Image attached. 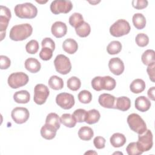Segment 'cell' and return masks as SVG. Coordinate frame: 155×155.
Returning a JSON list of instances; mask_svg holds the SVG:
<instances>
[{
  "mask_svg": "<svg viewBox=\"0 0 155 155\" xmlns=\"http://www.w3.org/2000/svg\"><path fill=\"white\" fill-rule=\"evenodd\" d=\"M95 153V154H97L96 152H93V151H92V153ZM89 153H91V152H86L85 154H89Z\"/></svg>",
  "mask_w": 155,
  "mask_h": 155,
  "instance_id": "cell-50",
  "label": "cell"
},
{
  "mask_svg": "<svg viewBox=\"0 0 155 155\" xmlns=\"http://www.w3.org/2000/svg\"><path fill=\"white\" fill-rule=\"evenodd\" d=\"M39 43L36 40L32 39L27 42L25 45V50L29 54H35L38 52L39 50Z\"/></svg>",
  "mask_w": 155,
  "mask_h": 155,
  "instance_id": "cell-37",
  "label": "cell"
},
{
  "mask_svg": "<svg viewBox=\"0 0 155 155\" xmlns=\"http://www.w3.org/2000/svg\"><path fill=\"white\" fill-rule=\"evenodd\" d=\"M127 123L130 129L138 134L143 133L147 130L145 121L138 114H130L127 117Z\"/></svg>",
  "mask_w": 155,
  "mask_h": 155,
  "instance_id": "cell-3",
  "label": "cell"
},
{
  "mask_svg": "<svg viewBox=\"0 0 155 155\" xmlns=\"http://www.w3.org/2000/svg\"><path fill=\"white\" fill-rule=\"evenodd\" d=\"M63 50L68 54H74L78 48V45L77 42L71 38H68L65 39L62 44Z\"/></svg>",
  "mask_w": 155,
  "mask_h": 155,
  "instance_id": "cell-20",
  "label": "cell"
},
{
  "mask_svg": "<svg viewBox=\"0 0 155 155\" xmlns=\"http://www.w3.org/2000/svg\"><path fill=\"white\" fill-rule=\"evenodd\" d=\"M87 111L82 108H79L74 111L72 115L74 116L76 122H84L85 121Z\"/></svg>",
  "mask_w": 155,
  "mask_h": 155,
  "instance_id": "cell-38",
  "label": "cell"
},
{
  "mask_svg": "<svg viewBox=\"0 0 155 155\" xmlns=\"http://www.w3.org/2000/svg\"><path fill=\"white\" fill-rule=\"evenodd\" d=\"M61 120L59 116L55 113H49L46 117L45 124H47L53 127L56 130H58L61 126Z\"/></svg>",
  "mask_w": 155,
  "mask_h": 155,
  "instance_id": "cell-28",
  "label": "cell"
},
{
  "mask_svg": "<svg viewBox=\"0 0 155 155\" xmlns=\"http://www.w3.org/2000/svg\"><path fill=\"white\" fill-rule=\"evenodd\" d=\"M126 151L128 155H139L142 154V152L139 150L137 143L135 142L130 143L126 148Z\"/></svg>",
  "mask_w": 155,
  "mask_h": 155,
  "instance_id": "cell-40",
  "label": "cell"
},
{
  "mask_svg": "<svg viewBox=\"0 0 155 155\" xmlns=\"http://www.w3.org/2000/svg\"><path fill=\"white\" fill-rule=\"evenodd\" d=\"M133 7L137 10L145 8L148 5V1L147 0H133L132 1Z\"/></svg>",
  "mask_w": 155,
  "mask_h": 155,
  "instance_id": "cell-42",
  "label": "cell"
},
{
  "mask_svg": "<svg viewBox=\"0 0 155 155\" xmlns=\"http://www.w3.org/2000/svg\"><path fill=\"white\" fill-rule=\"evenodd\" d=\"M61 122L67 127L73 128L76 124V120L72 114L64 113L60 117Z\"/></svg>",
  "mask_w": 155,
  "mask_h": 155,
  "instance_id": "cell-31",
  "label": "cell"
},
{
  "mask_svg": "<svg viewBox=\"0 0 155 155\" xmlns=\"http://www.w3.org/2000/svg\"><path fill=\"white\" fill-rule=\"evenodd\" d=\"M51 31L52 35L56 38H61L66 35L67 32V27L64 22L56 21L52 24Z\"/></svg>",
  "mask_w": 155,
  "mask_h": 155,
  "instance_id": "cell-14",
  "label": "cell"
},
{
  "mask_svg": "<svg viewBox=\"0 0 155 155\" xmlns=\"http://www.w3.org/2000/svg\"><path fill=\"white\" fill-rule=\"evenodd\" d=\"M122 50V44L118 41H111L107 47V51L110 54H116Z\"/></svg>",
  "mask_w": 155,
  "mask_h": 155,
  "instance_id": "cell-34",
  "label": "cell"
},
{
  "mask_svg": "<svg viewBox=\"0 0 155 155\" xmlns=\"http://www.w3.org/2000/svg\"><path fill=\"white\" fill-rule=\"evenodd\" d=\"M154 67H155V62L152 63L151 64L148 65L147 68V73L150 77V79L154 82Z\"/></svg>",
  "mask_w": 155,
  "mask_h": 155,
  "instance_id": "cell-47",
  "label": "cell"
},
{
  "mask_svg": "<svg viewBox=\"0 0 155 155\" xmlns=\"http://www.w3.org/2000/svg\"><path fill=\"white\" fill-rule=\"evenodd\" d=\"M75 31L79 37L85 38L88 36L90 33L91 27L87 22L84 21L79 27L75 28Z\"/></svg>",
  "mask_w": 155,
  "mask_h": 155,
  "instance_id": "cell-33",
  "label": "cell"
},
{
  "mask_svg": "<svg viewBox=\"0 0 155 155\" xmlns=\"http://www.w3.org/2000/svg\"><path fill=\"white\" fill-rule=\"evenodd\" d=\"M37 2H38V3H45V2H47V1H45V2H39V1H36Z\"/></svg>",
  "mask_w": 155,
  "mask_h": 155,
  "instance_id": "cell-51",
  "label": "cell"
},
{
  "mask_svg": "<svg viewBox=\"0 0 155 155\" xmlns=\"http://www.w3.org/2000/svg\"><path fill=\"white\" fill-rule=\"evenodd\" d=\"M101 117L100 113L96 109H92L87 111L85 122L88 124H94L97 122Z\"/></svg>",
  "mask_w": 155,
  "mask_h": 155,
  "instance_id": "cell-29",
  "label": "cell"
},
{
  "mask_svg": "<svg viewBox=\"0 0 155 155\" xmlns=\"http://www.w3.org/2000/svg\"><path fill=\"white\" fill-rule=\"evenodd\" d=\"M73 8V4L70 1L55 0L50 4V10L54 15L68 13Z\"/></svg>",
  "mask_w": 155,
  "mask_h": 155,
  "instance_id": "cell-8",
  "label": "cell"
},
{
  "mask_svg": "<svg viewBox=\"0 0 155 155\" xmlns=\"http://www.w3.org/2000/svg\"><path fill=\"white\" fill-rule=\"evenodd\" d=\"M132 21L134 26L138 30H142L146 25L145 17L142 13H135L133 16Z\"/></svg>",
  "mask_w": 155,
  "mask_h": 155,
  "instance_id": "cell-24",
  "label": "cell"
},
{
  "mask_svg": "<svg viewBox=\"0 0 155 155\" xmlns=\"http://www.w3.org/2000/svg\"><path fill=\"white\" fill-rule=\"evenodd\" d=\"M154 91H155V87H151L150 88L148 89V92H147L148 96L152 101H154Z\"/></svg>",
  "mask_w": 155,
  "mask_h": 155,
  "instance_id": "cell-48",
  "label": "cell"
},
{
  "mask_svg": "<svg viewBox=\"0 0 155 155\" xmlns=\"http://www.w3.org/2000/svg\"><path fill=\"white\" fill-rule=\"evenodd\" d=\"M101 84L102 90L111 91L113 90L116 85V82L115 79L111 76H105L102 77Z\"/></svg>",
  "mask_w": 155,
  "mask_h": 155,
  "instance_id": "cell-25",
  "label": "cell"
},
{
  "mask_svg": "<svg viewBox=\"0 0 155 155\" xmlns=\"http://www.w3.org/2000/svg\"><path fill=\"white\" fill-rule=\"evenodd\" d=\"M50 94L48 87L42 84L36 85L34 88V102L38 105L44 104Z\"/></svg>",
  "mask_w": 155,
  "mask_h": 155,
  "instance_id": "cell-9",
  "label": "cell"
},
{
  "mask_svg": "<svg viewBox=\"0 0 155 155\" xmlns=\"http://www.w3.org/2000/svg\"><path fill=\"white\" fill-rule=\"evenodd\" d=\"M14 11L16 16L21 19H32L38 14L36 6L30 2L17 4L15 7Z\"/></svg>",
  "mask_w": 155,
  "mask_h": 155,
  "instance_id": "cell-2",
  "label": "cell"
},
{
  "mask_svg": "<svg viewBox=\"0 0 155 155\" xmlns=\"http://www.w3.org/2000/svg\"><path fill=\"white\" fill-rule=\"evenodd\" d=\"M101 76H96L91 81V86L93 88L97 91L102 90L101 84Z\"/></svg>",
  "mask_w": 155,
  "mask_h": 155,
  "instance_id": "cell-45",
  "label": "cell"
},
{
  "mask_svg": "<svg viewBox=\"0 0 155 155\" xmlns=\"http://www.w3.org/2000/svg\"><path fill=\"white\" fill-rule=\"evenodd\" d=\"M134 105L135 108L137 110L141 112H145L150 109L151 102L147 97L144 96H141L136 99Z\"/></svg>",
  "mask_w": 155,
  "mask_h": 155,
  "instance_id": "cell-16",
  "label": "cell"
},
{
  "mask_svg": "<svg viewBox=\"0 0 155 155\" xmlns=\"http://www.w3.org/2000/svg\"><path fill=\"white\" fill-rule=\"evenodd\" d=\"M54 65L57 72L61 74H67L71 70V64L68 58L64 54H58L54 61Z\"/></svg>",
  "mask_w": 155,
  "mask_h": 155,
  "instance_id": "cell-6",
  "label": "cell"
},
{
  "mask_svg": "<svg viewBox=\"0 0 155 155\" xmlns=\"http://www.w3.org/2000/svg\"><path fill=\"white\" fill-rule=\"evenodd\" d=\"M33 32V27L29 24H22L14 25L10 31V38L15 41H19L26 39L31 36Z\"/></svg>",
  "mask_w": 155,
  "mask_h": 155,
  "instance_id": "cell-1",
  "label": "cell"
},
{
  "mask_svg": "<svg viewBox=\"0 0 155 155\" xmlns=\"http://www.w3.org/2000/svg\"><path fill=\"white\" fill-rule=\"evenodd\" d=\"M138 148L141 152L148 151L153 147V134L150 130H147L143 133L139 134L138 141L136 142Z\"/></svg>",
  "mask_w": 155,
  "mask_h": 155,
  "instance_id": "cell-7",
  "label": "cell"
},
{
  "mask_svg": "<svg viewBox=\"0 0 155 155\" xmlns=\"http://www.w3.org/2000/svg\"><path fill=\"white\" fill-rule=\"evenodd\" d=\"M30 95L27 90H20L13 94L14 101L18 104H27L29 102Z\"/></svg>",
  "mask_w": 155,
  "mask_h": 155,
  "instance_id": "cell-22",
  "label": "cell"
},
{
  "mask_svg": "<svg viewBox=\"0 0 155 155\" xmlns=\"http://www.w3.org/2000/svg\"><path fill=\"white\" fill-rule=\"evenodd\" d=\"M48 84L49 87L54 90H61L64 87V81L62 79L56 75L51 76L50 78Z\"/></svg>",
  "mask_w": 155,
  "mask_h": 155,
  "instance_id": "cell-27",
  "label": "cell"
},
{
  "mask_svg": "<svg viewBox=\"0 0 155 155\" xmlns=\"http://www.w3.org/2000/svg\"><path fill=\"white\" fill-rule=\"evenodd\" d=\"M12 17L11 12L8 8L5 6L1 5L0 7V30H1V41H2L5 36L6 29L8 27V22Z\"/></svg>",
  "mask_w": 155,
  "mask_h": 155,
  "instance_id": "cell-10",
  "label": "cell"
},
{
  "mask_svg": "<svg viewBox=\"0 0 155 155\" xmlns=\"http://www.w3.org/2000/svg\"><path fill=\"white\" fill-rule=\"evenodd\" d=\"M155 52L153 50H147L143 52L141 56V60L143 64L145 65H149L153 62H155Z\"/></svg>",
  "mask_w": 155,
  "mask_h": 155,
  "instance_id": "cell-30",
  "label": "cell"
},
{
  "mask_svg": "<svg viewBox=\"0 0 155 155\" xmlns=\"http://www.w3.org/2000/svg\"><path fill=\"white\" fill-rule=\"evenodd\" d=\"M24 64L26 70L32 73L38 72L41 68V63L38 59L34 58H29L27 59Z\"/></svg>",
  "mask_w": 155,
  "mask_h": 155,
  "instance_id": "cell-18",
  "label": "cell"
},
{
  "mask_svg": "<svg viewBox=\"0 0 155 155\" xmlns=\"http://www.w3.org/2000/svg\"><path fill=\"white\" fill-rule=\"evenodd\" d=\"M131 27L128 22L125 19H118L110 27V34L114 37H120L129 33Z\"/></svg>",
  "mask_w": 155,
  "mask_h": 155,
  "instance_id": "cell-4",
  "label": "cell"
},
{
  "mask_svg": "<svg viewBox=\"0 0 155 155\" xmlns=\"http://www.w3.org/2000/svg\"><path fill=\"white\" fill-rule=\"evenodd\" d=\"M105 139L102 136H96L93 140V143L94 147L97 149H102L105 147Z\"/></svg>",
  "mask_w": 155,
  "mask_h": 155,
  "instance_id": "cell-43",
  "label": "cell"
},
{
  "mask_svg": "<svg viewBox=\"0 0 155 155\" xmlns=\"http://www.w3.org/2000/svg\"><path fill=\"white\" fill-rule=\"evenodd\" d=\"M110 71L114 75L119 76L124 71V64L119 58H113L108 62Z\"/></svg>",
  "mask_w": 155,
  "mask_h": 155,
  "instance_id": "cell-13",
  "label": "cell"
},
{
  "mask_svg": "<svg viewBox=\"0 0 155 155\" xmlns=\"http://www.w3.org/2000/svg\"><path fill=\"white\" fill-rule=\"evenodd\" d=\"M0 64H1V69L5 70L9 68L11 64V61H10V59L7 56L4 55H1Z\"/></svg>",
  "mask_w": 155,
  "mask_h": 155,
  "instance_id": "cell-46",
  "label": "cell"
},
{
  "mask_svg": "<svg viewBox=\"0 0 155 155\" xmlns=\"http://www.w3.org/2000/svg\"><path fill=\"white\" fill-rule=\"evenodd\" d=\"M116 97L108 93H103L101 94L98 99L100 105L107 108H114Z\"/></svg>",
  "mask_w": 155,
  "mask_h": 155,
  "instance_id": "cell-15",
  "label": "cell"
},
{
  "mask_svg": "<svg viewBox=\"0 0 155 155\" xmlns=\"http://www.w3.org/2000/svg\"><path fill=\"white\" fill-rule=\"evenodd\" d=\"M11 116L15 123L22 124L25 123L29 118L30 113L27 108L24 107H16L11 113Z\"/></svg>",
  "mask_w": 155,
  "mask_h": 155,
  "instance_id": "cell-12",
  "label": "cell"
},
{
  "mask_svg": "<svg viewBox=\"0 0 155 155\" xmlns=\"http://www.w3.org/2000/svg\"><path fill=\"white\" fill-rule=\"evenodd\" d=\"M131 107V101L126 96H120L116 98L114 108L122 111H127Z\"/></svg>",
  "mask_w": 155,
  "mask_h": 155,
  "instance_id": "cell-17",
  "label": "cell"
},
{
  "mask_svg": "<svg viewBox=\"0 0 155 155\" xmlns=\"http://www.w3.org/2000/svg\"><path fill=\"white\" fill-rule=\"evenodd\" d=\"M84 22L83 16L79 13H74L69 18V24L75 28L79 27Z\"/></svg>",
  "mask_w": 155,
  "mask_h": 155,
  "instance_id": "cell-32",
  "label": "cell"
},
{
  "mask_svg": "<svg viewBox=\"0 0 155 155\" xmlns=\"http://www.w3.org/2000/svg\"><path fill=\"white\" fill-rule=\"evenodd\" d=\"M135 42L138 46L143 47L148 45L149 42V38L146 34L139 33L136 36Z\"/></svg>",
  "mask_w": 155,
  "mask_h": 155,
  "instance_id": "cell-39",
  "label": "cell"
},
{
  "mask_svg": "<svg viewBox=\"0 0 155 155\" xmlns=\"http://www.w3.org/2000/svg\"><path fill=\"white\" fill-rule=\"evenodd\" d=\"M28 80V76L25 73L16 72L12 73L8 76L7 82L10 87L16 89L25 85Z\"/></svg>",
  "mask_w": 155,
  "mask_h": 155,
  "instance_id": "cell-5",
  "label": "cell"
},
{
  "mask_svg": "<svg viewBox=\"0 0 155 155\" xmlns=\"http://www.w3.org/2000/svg\"><path fill=\"white\" fill-rule=\"evenodd\" d=\"M125 136L120 133H114L110 139V142L111 145L115 148L122 147L126 143Z\"/></svg>",
  "mask_w": 155,
  "mask_h": 155,
  "instance_id": "cell-21",
  "label": "cell"
},
{
  "mask_svg": "<svg viewBox=\"0 0 155 155\" xmlns=\"http://www.w3.org/2000/svg\"><path fill=\"white\" fill-rule=\"evenodd\" d=\"M67 84L68 88L70 90L72 91H77L81 87V82L78 78L76 76H72L67 80Z\"/></svg>",
  "mask_w": 155,
  "mask_h": 155,
  "instance_id": "cell-35",
  "label": "cell"
},
{
  "mask_svg": "<svg viewBox=\"0 0 155 155\" xmlns=\"http://www.w3.org/2000/svg\"><path fill=\"white\" fill-rule=\"evenodd\" d=\"M42 47H47L51 49L53 51L55 49V44L54 41L50 38H45L41 42Z\"/></svg>",
  "mask_w": 155,
  "mask_h": 155,
  "instance_id": "cell-44",
  "label": "cell"
},
{
  "mask_svg": "<svg viewBox=\"0 0 155 155\" xmlns=\"http://www.w3.org/2000/svg\"><path fill=\"white\" fill-rule=\"evenodd\" d=\"M56 102L61 108L64 110H69L74 106L75 101L71 94L61 93L56 96Z\"/></svg>",
  "mask_w": 155,
  "mask_h": 155,
  "instance_id": "cell-11",
  "label": "cell"
},
{
  "mask_svg": "<svg viewBox=\"0 0 155 155\" xmlns=\"http://www.w3.org/2000/svg\"><path fill=\"white\" fill-rule=\"evenodd\" d=\"M79 102L82 104H89L92 100V94L88 90H82L78 95Z\"/></svg>",
  "mask_w": 155,
  "mask_h": 155,
  "instance_id": "cell-36",
  "label": "cell"
},
{
  "mask_svg": "<svg viewBox=\"0 0 155 155\" xmlns=\"http://www.w3.org/2000/svg\"><path fill=\"white\" fill-rule=\"evenodd\" d=\"M93 130L89 127H82L78 131L79 137L82 140H90L93 137Z\"/></svg>",
  "mask_w": 155,
  "mask_h": 155,
  "instance_id": "cell-26",
  "label": "cell"
},
{
  "mask_svg": "<svg viewBox=\"0 0 155 155\" xmlns=\"http://www.w3.org/2000/svg\"><path fill=\"white\" fill-rule=\"evenodd\" d=\"M145 82L141 79H136L132 81L130 85L131 91L135 94L142 93L145 88Z\"/></svg>",
  "mask_w": 155,
  "mask_h": 155,
  "instance_id": "cell-23",
  "label": "cell"
},
{
  "mask_svg": "<svg viewBox=\"0 0 155 155\" xmlns=\"http://www.w3.org/2000/svg\"><path fill=\"white\" fill-rule=\"evenodd\" d=\"M57 130L54 127L45 124L41 128V134L43 138L47 140H51L56 136Z\"/></svg>",
  "mask_w": 155,
  "mask_h": 155,
  "instance_id": "cell-19",
  "label": "cell"
},
{
  "mask_svg": "<svg viewBox=\"0 0 155 155\" xmlns=\"http://www.w3.org/2000/svg\"><path fill=\"white\" fill-rule=\"evenodd\" d=\"M100 2V1H98V2H97V1H95V2H93V1H92V2H90V3H91V4H94V3H97V2Z\"/></svg>",
  "mask_w": 155,
  "mask_h": 155,
  "instance_id": "cell-49",
  "label": "cell"
},
{
  "mask_svg": "<svg viewBox=\"0 0 155 155\" xmlns=\"http://www.w3.org/2000/svg\"><path fill=\"white\" fill-rule=\"evenodd\" d=\"M53 51L49 48L42 47L39 53V57L43 61H48L52 58Z\"/></svg>",
  "mask_w": 155,
  "mask_h": 155,
  "instance_id": "cell-41",
  "label": "cell"
}]
</instances>
